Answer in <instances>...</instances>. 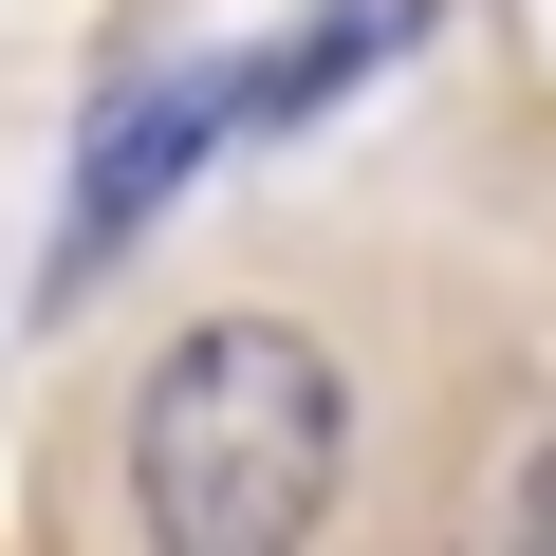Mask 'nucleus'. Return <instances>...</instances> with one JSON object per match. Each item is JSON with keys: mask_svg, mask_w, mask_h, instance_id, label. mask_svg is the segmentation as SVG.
<instances>
[{"mask_svg": "<svg viewBox=\"0 0 556 556\" xmlns=\"http://www.w3.org/2000/svg\"><path fill=\"white\" fill-rule=\"evenodd\" d=\"M353 482V371L298 316H204L130 390V519L167 556H298Z\"/></svg>", "mask_w": 556, "mask_h": 556, "instance_id": "1", "label": "nucleus"}, {"mask_svg": "<svg viewBox=\"0 0 556 556\" xmlns=\"http://www.w3.org/2000/svg\"><path fill=\"white\" fill-rule=\"evenodd\" d=\"M519 519H538V538H556V464H538V482H519Z\"/></svg>", "mask_w": 556, "mask_h": 556, "instance_id": "3", "label": "nucleus"}, {"mask_svg": "<svg viewBox=\"0 0 556 556\" xmlns=\"http://www.w3.org/2000/svg\"><path fill=\"white\" fill-rule=\"evenodd\" d=\"M204 149H241V130H223V75L130 93V130H93V167H75V260H56V278H93V260H112V241H130V223H149Z\"/></svg>", "mask_w": 556, "mask_h": 556, "instance_id": "2", "label": "nucleus"}]
</instances>
